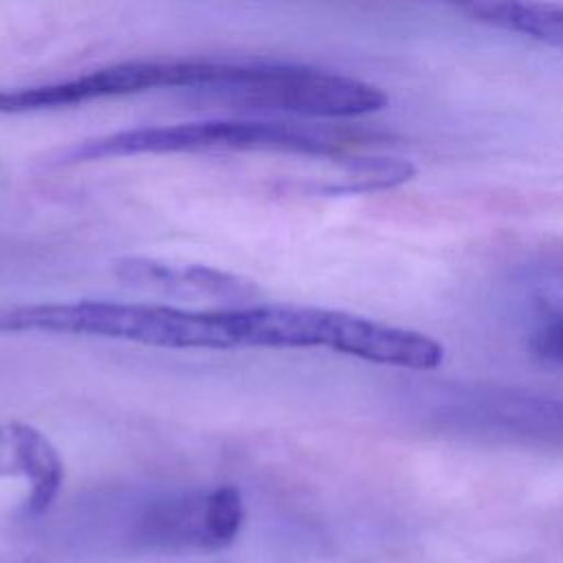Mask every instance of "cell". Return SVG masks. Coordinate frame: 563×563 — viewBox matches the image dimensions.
Wrapping results in <instances>:
<instances>
[{"label":"cell","mask_w":563,"mask_h":563,"mask_svg":"<svg viewBox=\"0 0 563 563\" xmlns=\"http://www.w3.org/2000/svg\"><path fill=\"white\" fill-rule=\"evenodd\" d=\"M44 332L99 336L169 350H238L235 308L185 310L134 301H59L0 306V334Z\"/></svg>","instance_id":"cell-1"},{"label":"cell","mask_w":563,"mask_h":563,"mask_svg":"<svg viewBox=\"0 0 563 563\" xmlns=\"http://www.w3.org/2000/svg\"><path fill=\"white\" fill-rule=\"evenodd\" d=\"M354 134L284 119H209L172 125H147L92 136L57 150L51 165H79L134 154L178 152H290L334 156L347 150Z\"/></svg>","instance_id":"cell-2"},{"label":"cell","mask_w":563,"mask_h":563,"mask_svg":"<svg viewBox=\"0 0 563 563\" xmlns=\"http://www.w3.org/2000/svg\"><path fill=\"white\" fill-rule=\"evenodd\" d=\"M205 101L312 119H354L383 110L389 97L374 84L301 64L235 62L233 73L198 90Z\"/></svg>","instance_id":"cell-3"},{"label":"cell","mask_w":563,"mask_h":563,"mask_svg":"<svg viewBox=\"0 0 563 563\" xmlns=\"http://www.w3.org/2000/svg\"><path fill=\"white\" fill-rule=\"evenodd\" d=\"M231 70L233 62L220 59L119 62L64 81L0 88V114L73 108L95 99L136 95L154 88H191L198 92L224 81Z\"/></svg>","instance_id":"cell-4"},{"label":"cell","mask_w":563,"mask_h":563,"mask_svg":"<svg viewBox=\"0 0 563 563\" xmlns=\"http://www.w3.org/2000/svg\"><path fill=\"white\" fill-rule=\"evenodd\" d=\"M244 521V504L233 486L205 493L161 497L134 517L128 541L143 552H216L235 541Z\"/></svg>","instance_id":"cell-5"},{"label":"cell","mask_w":563,"mask_h":563,"mask_svg":"<svg viewBox=\"0 0 563 563\" xmlns=\"http://www.w3.org/2000/svg\"><path fill=\"white\" fill-rule=\"evenodd\" d=\"M314 347L407 369H433L444 358L442 345L424 332L317 306L310 330V350Z\"/></svg>","instance_id":"cell-6"},{"label":"cell","mask_w":563,"mask_h":563,"mask_svg":"<svg viewBox=\"0 0 563 563\" xmlns=\"http://www.w3.org/2000/svg\"><path fill=\"white\" fill-rule=\"evenodd\" d=\"M112 273L123 284L178 295H205L224 301H249L257 295V286L240 275L202 266V264H169L152 257H121Z\"/></svg>","instance_id":"cell-7"},{"label":"cell","mask_w":563,"mask_h":563,"mask_svg":"<svg viewBox=\"0 0 563 563\" xmlns=\"http://www.w3.org/2000/svg\"><path fill=\"white\" fill-rule=\"evenodd\" d=\"M460 9L479 24L563 48V2L479 0Z\"/></svg>","instance_id":"cell-8"},{"label":"cell","mask_w":563,"mask_h":563,"mask_svg":"<svg viewBox=\"0 0 563 563\" xmlns=\"http://www.w3.org/2000/svg\"><path fill=\"white\" fill-rule=\"evenodd\" d=\"M530 292L541 319H563V251L541 260L530 279Z\"/></svg>","instance_id":"cell-9"},{"label":"cell","mask_w":563,"mask_h":563,"mask_svg":"<svg viewBox=\"0 0 563 563\" xmlns=\"http://www.w3.org/2000/svg\"><path fill=\"white\" fill-rule=\"evenodd\" d=\"M532 350L548 363L563 367V319H541L532 330Z\"/></svg>","instance_id":"cell-10"}]
</instances>
